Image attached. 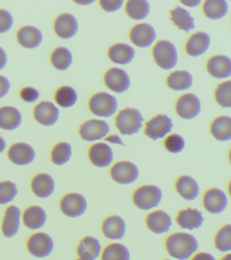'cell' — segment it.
<instances>
[{
	"instance_id": "6f0895ef",
	"label": "cell",
	"mask_w": 231,
	"mask_h": 260,
	"mask_svg": "<svg viewBox=\"0 0 231 260\" xmlns=\"http://www.w3.org/2000/svg\"><path fill=\"white\" fill-rule=\"evenodd\" d=\"M164 260H170V259H164Z\"/></svg>"
},
{
	"instance_id": "f907efd6",
	"label": "cell",
	"mask_w": 231,
	"mask_h": 260,
	"mask_svg": "<svg viewBox=\"0 0 231 260\" xmlns=\"http://www.w3.org/2000/svg\"><path fill=\"white\" fill-rule=\"evenodd\" d=\"M7 63V56L5 51L0 47V70L5 68Z\"/></svg>"
},
{
	"instance_id": "b9f144b4",
	"label": "cell",
	"mask_w": 231,
	"mask_h": 260,
	"mask_svg": "<svg viewBox=\"0 0 231 260\" xmlns=\"http://www.w3.org/2000/svg\"><path fill=\"white\" fill-rule=\"evenodd\" d=\"M19 193L15 183L7 180L0 182V205L13 202Z\"/></svg>"
},
{
	"instance_id": "4316f807",
	"label": "cell",
	"mask_w": 231,
	"mask_h": 260,
	"mask_svg": "<svg viewBox=\"0 0 231 260\" xmlns=\"http://www.w3.org/2000/svg\"><path fill=\"white\" fill-rule=\"evenodd\" d=\"M210 45V36L206 32H197L188 39L185 46L186 52L189 56H201L206 52Z\"/></svg>"
},
{
	"instance_id": "60d3db41",
	"label": "cell",
	"mask_w": 231,
	"mask_h": 260,
	"mask_svg": "<svg viewBox=\"0 0 231 260\" xmlns=\"http://www.w3.org/2000/svg\"><path fill=\"white\" fill-rule=\"evenodd\" d=\"M214 245L216 249L222 252L230 251L231 250V225L227 224L219 230L215 237Z\"/></svg>"
},
{
	"instance_id": "1f68e13d",
	"label": "cell",
	"mask_w": 231,
	"mask_h": 260,
	"mask_svg": "<svg viewBox=\"0 0 231 260\" xmlns=\"http://www.w3.org/2000/svg\"><path fill=\"white\" fill-rule=\"evenodd\" d=\"M210 132L219 141H228L231 139V119L227 116L216 118L211 123Z\"/></svg>"
},
{
	"instance_id": "7a4b0ae2",
	"label": "cell",
	"mask_w": 231,
	"mask_h": 260,
	"mask_svg": "<svg viewBox=\"0 0 231 260\" xmlns=\"http://www.w3.org/2000/svg\"><path fill=\"white\" fill-rule=\"evenodd\" d=\"M144 118L139 111L131 108L121 110L115 118V125L122 135L131 136L139 133Z\"/></svg>"
},
{
	"instance_id": "d6986e66",
	"label": "cell",
	"mask_w": 231,
	"mask_h": 260,
	"mask_svg": "<svg viewBox=\"0 0 231 260\" xmlns=\"http://www.w3.org/2000/svg\"><path fill=\"white\" fill-rule=\"evenodd\" d=\"M34 118L38 123L44 126L54 125L59 118V111L53 103L41 102L35 107Z\"/></svg>"
},
{
	"instance_id": "e0dca14e",
	"label": "cell",
	"mask_w": 231,
	"mask_h": 260,
	"mask_svg": "<svg viewBox=\"0 0 231 260\" xmlns=\"http://www.w3.org/2000/svg\"><path fill=\"white\" fill-rule=\"evenodd\" d=\"M129 38L133 44L140 48L151 46L156 39V32L153 26L147 23L137 24L131 28Z\"/></svg>"
},
{
	"instance_id": "8992f818",
	"label": "cell",
	"mask_w": 231,
	"mask_h": 260,
	"mask_svg": "<svg viewBox=\"0 0 231 260\" xmlns=\"http://www.w3.org/2000/svg\"><path fill=\"white\" fill-rule=\"evenodd\" d=\"M27 249L34 257L44 258L51 255L54 249L53 239L47 233H36L29 238Z\"/></svg>"
},
{
	"instance_id": "681fc988",
	"label": "cell",
	"mask_w": 231,
	"mask_h": 260,
	"mask_svg": "<svg viewBox=\"0 0 231 260\" xmlns=\"http://www.w3.org/2000/svg\"><path fill=\"white\" fill-rule=\"evenodd\" d=\"M191 260H216L212 254L206 252H200L192 257Z\"/></svg>"
},
{
	"instance_id": "44dd1931",
	"label": "cell",
	"mask_w": 231,
	"mask_h": 260,
	"mask_svg": "<svg viewBox=\"0 0 231 260\" xmlns=\"http://www.w3.org/2000/svg\"><path fill=\"white\" fill-rule=\"evenodd\" d=\"M78 22L70 14H62L56 18L54 29L60 38L70 39L76 36L78 30Z\"/></svg>"
},
{
	"instance_id": "9c48e42d",
	"label": "cell",
	"mask_w": 231,
	"mask_h": 260,
	"mask_svg": "<svg viewBox=\"0 0 231 260\" xmlns=\"http://www.w3.org/2000/svg\"><path fill=\"white\" fill-rule=\"evenodd\" d=\"M110 127L106 121L103 120L91 119L83 123L79 133L83 140L94 142L107 136Z\"/></svg>"
},
{
	"instance_id": "f5cc1de1",
	"label": "cell",
	"mask_w": 231,
	"mask_h": 260,
	"mask_svg": "<svg viewBox=\"0 0 231 260\" xmlns=\"http://www.w3.org/2000/svg\"><path fill=\"white\" fill-rule=\"evenodd\" d=\"M180 2L189 7H196L201 4V0H184V1H180Z\"/></svg>"
},
{
	"instance_id": "f6af8a7d",
	"label": "cell",
	"mask_w": 231,
	"mask_h": 260,
	"mask_svg": "<svg viewBox=\"0 0 231 260\" xmlns=\"http://www.w3.org/2000/svg\"><path fill=\"white\" fill-rule=\"evenodd\" d=\"M13 24V18L10 12L0 10V34L9 31Z\"/></svg>"
},
{
	"instance_id": "30bf717a",
	"label": "cell",
	"mask_w": 231,
	"mask_h": 260,
	"mask_svg": "<svg viewBox=\"0 0 231 260\" xmlns=\"http://www.w3.org/2000/svg\"><path fill=\"white\" fill-rule=\"evenodd\" d=\"M173 127L172 119L166 115H157L145 124V134L152 140L165 137Z\"/></svg>"
},
{
	"instance_id": "7402d4cb",
	"label": "cell",
	"mask_w": 231,
	"mask_h": 260,
	"mask_svg": "<svg viewBox=\"0 0 231 260\" xmlns=\"http://www.w3.org/2000/svg\"><path fill=\"white\" fill-rule=\"evenodd\" d=\"M148 229L153 233L161 235L168 233L172 225L171 217L165 211L157 210L149 213L146 218Z\"/></svg>"
},
{
	"instance_id": "11a10c76",
	"label": "cell",
	"mask_w": 231,
	"mask_h": 260,
	"mask_svg": "<svg viewBox=\"0 0 231 260\" xmlns=\"http://www.w3.org/2000/svg\"><path fill=\"white\" fill-rule=\"evenodd\" d=\"M221 260H231L230 254H227V255H225L224 257H223Z\"/></svg>"
},
{
	"instance_id": "ba28073f",
	"label": "cell",
	"mask_w": 231,
	"mask_h": 260,
	"mask_svg": "<svg viewBox=\"0 0 231 260\" xmlns=\"http://www.w3.org/2000/svg\"><path fill=\"white\" fill-rule=\"evenodd\" d=\"M139 170L133 162L119 161L115 164L110 170L113 180L120 184H130L137 180Z\"/></svg>"
},
{
	"instance_id": "2e32d148",
	"label": "cell",
	"mask_w": 231,
	"mask_h": 260,
	"mask_svg": "<svg viewBox=\"0 0 231 260\" xmlns=\"http://www.w3.org/2000/svg\"><path fill=\"white\" fill-rule=\"evenodd\" d=\"M55 188L56 183L54 178L46 173H40L32 179L31 190L38 198H49L53 194Z\"/></svg>"
},
{
	"instance_id": "9a60e30c",
	"label": "cell",
	"mask_w": 231,
	"mask_h": 260,
	"mask_svg": "<svg viewBox=\"0 0 231 260\" xmlns=\"http://www.w3.org/2000/svg\"><path fill=\"white\" fill-rule=\"evenodd\" d=\"M105 84L111 90L117 93H123L129 89L130 79L124 70L118 68L109 69L105 74Z\"/></svg>"
},
{
	"instance_id": "74e56055",
	"label": "cell",
	"mask_w": 231,
	"mask_h": 260,
	"mask_svg": "<svg viewBox=\"0 0 231 260\" xmlns=\"http://www.w3.org/2000/svg\"><path fill=\"white\" fill-rule=\"evenodd\" d=\"M72 156V146L67 142H60L52 150L51 160L56 166H62L70 161Z\"/></svg>"
},
{
	"instance_id": "9f6ffc18",
	"label": "cell",
	"mask_w": 231,
	"mask_h": 260,
	"mask_svg": "<svg viewBox=\"0 0 231 260\" xmlns=\"http://www.w3.org/2000/svg\"><path fill=\"white\" fill-rule=\"evenodd\" d=\"M76 260H81V259H79V258H78V259H76Z\"/></svg>"
},
{
	"instance_id": "f35d334b",
	"label": "cell",
	"mask_w": 231,
	"mask_h": 260,
	"mask_svg": "<svg viewBox=\"0 0 231 260\" xmlns=\"http://www.w3.org/2000/svg\"><path fill=\"white\" fill-rule=\"evenodd\" d=\"M72 53L64 47L56 48L52 53V64L58 70L64 71L68 69L72 64Z\"/></svg>"
},
{
	"instance_id": "8fae6325",
	"label": "cell",
	"mask_w": 231,
	"mask_h": 260,
	"mask_svg": "<svg viewBox=\"0 0 231 260\" xmlns=\"http://www.w3.org/2000/svg\"><path fill=\"white\" fill-rule=\"evenodd\" d=\"M8 157L13 164L17 166H25L34 161L36 152L29 144L18 142L9 148L8 150Z\"/></svg>"
},
{
	"instance_id": "7dc6e473",
	"label": "cell",
	"mask_w": 231,
	"mask_h": 260,
	"mask_svg": "<svg viewBox=\"0 0 231 260\" xmlns=\"http://www.w3.org/2000/svg\"><path fill=\"white\" fill-rule=\"evenodd\" d=\"M20 95L24 101L27 102V103H33V102L37 101L40 96V93L37 89L28 87L22 89Z\"/></svg>"
},
{
	"instance_id": "c3c4849f",
	"label": "cell",
	"mask_w": 231,
	"mask_h": 260,
	"mask_svg": "<svg viewBox=\"0 0 231 260\" xmlns=\"http://www.w3.org/2000/svg\"><path fill=\"white\" fill-rule=\"evenodd\" d=\"M10 87H11V84L8 79L0 75V99L7 94Z\"/></svg>"
},
{
	"instance_id": "5b68a950",
	"label": "cell",
	"mask_w": 231,
	"mask_h": 260,
	"mask_svg": "<svg viewBox=\"0 0 231 260\" xmlns=\"http://www.w3.org/2000/svg\"><path fill=\"white\" fill-rule=\"evenodd\" d=\"M117 107V99L107 92L97 93L89 101L91 112L99 117H111L114 115Z\"/></svg>"
},
{
	"instance_id": "8d00e7d4",
	"label": "cell",
	"mask_w": 231,
	"mask_h": 260,
	"mask_svg": "<svg viewBox=\"0 0 231 260\" xmlns=\"http://www.w3.org/2000/svg\"><path fill=\"white\" fill-rule=\"evenodd\" d=\"M101 260H130V253L123 244L112 243L103 250Z\"/></svg>"
},
{
	"instance_id": "ac0fdd59",
	"label": "cell",
	"mask_w": 231,
	"mask_h": 260,
	"mask_svg": "<svg viewBox=\"0 0 231 260\" xmlns=\"http://www.w3.org/2000/svg\"><path fill=\"white\" fill-rule=\"evenodd\" d=\"M47 218L45 209L38 205L28 207L22 215L24 225L32 231L42 229L46 225Z\"/></svg>"
},
{
	"instance_id": "7bdbcfd3",
	"label": "cell",
	"mask_w": 231,
	"mask_h": 260,
	"mask_svg": "<svg viewBox=\"0 0 231 260\" xmlns=\"http://www.w3.org/2000/svg\"><path fill=\"white\" fill-rule=\"evenodd\" d=\"M215 99L218 105L223 108L231 107V82L225 81L220 83L215 90Z\"/></svg>"
},
{
	"instance_id": "d6a6232c",
	"label": "cell",
	"mask_w": 231,
	"mask_h": 260,
	"mask_svg": "<svg viewBox=\"0 0 231 260\" xmlns=\"http://www.w3.org/2000/svg\"><path fill=\"white\" fill-rule=\"evenodd\" d=\"M166 83L173 90H185L192 86V77L188 71H176L169 75Z\"/></svg>"
},
{
	"instance_id": "484cf974",
	"label": "cell",
	"mask_w": 231,
	"mask_h": 260,
	"mask_svg": "<svg viewBox=\"0 0 231 260\" xmlns=\"http://www.w3.org/2000/svg\"><path fill=\"white\" fill-rule=\"evenodd\" d=\"M176 221L182 229L192 231L202 226L204 217L197 209L187 208L178 212Z\"/></svg>"
},
{
	"instance_id": "ffe728a7",
	"label": "cell",
	"mask_w": 231,
	"mask_h": 260,
	"mask_svg": "<svg viewBox=\"0 0 231 260\" xmlns=\"http://www.w3.org/2000/svg\"><path fill=\"white\" fill-rule=\"evenodd\" d=\"M88 156L94 166L100 168L110 166L113 160V152L109 145L105 143H96L91 146Z\"/></svg>"
},
{
	"instance_id": "4fadbf2b",
	"label": "cell",
	"mask_w": 231,
	"mask_h": 260,
	"mask_svg": "<svg viewBox=\"0 0 231 260\" xmlns=\"http://www.w3.org/2000/svg\"><path fill=\"white\" fill-rule=\"evenodd\" d=\"M176 111L183 119H193L200 113V101L192 93H185L178 99L176 104Z\"/></svg>"
},
{
	"instance_id": "5bb4252c",
	"label": "cell",
	"mask_w": 231,
	"mask_h": 260,
	"mask_svg": "<svg viewBox=\"0 0 231 260\" xmlns=\"http://www.w3.org/2000/svg\"><path fill=\"white\" fill-rule=\"evenodd\" d=\"M203 204L209 212L219 214L228 206V198L220 189L211 188L205 193L203 197Z\"/></svg>"
},
{
	"instance_id": "f1b7e54d",
	"label": "cell",
	"mask_w": 231,
	"mask_h": 260,
	"mask_svg": "<svg viewBox=\"0 0 231 260\" xmlns=\"http://www.w3.org/2000/svg\"><path fill=\"white\" fill-rule=\"evenodd\" d=\"M176 190L186 201H193L200 194V186L192 177L182 176L176 182Z\"/></svg>"
},
{
	"instance_id": "cb8c5ba5",
	"label": "cell",
	"mask_w": 231,
	"mask_h": 260,
	"mask_svg": "<svg viewBox=\"0 0 231 260\" xmlns=\"http://www.w3.org/2000/svg\"><path fill=\"white\" fill-rule=\"evenodd\" d=\"M103 235L107 239L121 240L124 237L126 224L124 219L118 215H112L105 219L102 225Z\"/></svg>"
},
{
	"instance_id": "d590c367",
	"label": "cell",
	"mask_w": 231,
	"mask_h": 260,
	"mask_svg": "<svg viewBox=\"0 0 231 260\" xmlns=\"http://www.w3.org/2000/svg\"><path fill=\"white\" fill-rule=\"evenodd\" d=\"M125 9L129 17L142 20L149 15L151 8L149 2L145 0H129L125 4Z\"/></svg>"
},
{
	"instance_id": "816d5d0a",
	"label": "cell",
	"mask_w": 231,
	"mask_h": 260,
	"mask_svg": "<svg viewBox=\"0 0 231 260\" xmlns=\"http://www.w3.org/2000/svg\"><path fill=\"white\" fill-rule=\"evenodd\" d=\"M105 140H106V141L111 142V143L118 144H121V145L124 146V144H123V142L121 141L120 138H119V136H117V135H111L109 136V137H107Z\"/></svg>"
},
{
	"instance_id": "83f0119b",
	"label": "cell",
	"mask_w": 231,
	"mask_h": 260,
	"mask_svg": "<svg viewBox=\"0 0 231 260\" xmlns=\"http://www.w3.org/2000/svg\"><path fill=\"white\" fill-rule=\"evenodd\" d=\"M43 37L38 28L31 26H23L17 32V40L24 48L33 49L41 44Z\"/></svg>"
},
{
	"instance_id": "603a6c76",
	"label": "cell",
	"mask_w": 231,
	"mask_h": 260,
	"mask_svg": "<svg viewBox=\"0 0 231 260\" xmlns=\"http://www.w3.org/2000/svg\"><path fill=\"white\" fill-rule=\"evenodd\" d=\"M207 70L215 78L224 79L231 75V61L230 58L223 55H216L209 59L207 63Z\"/></svg>"
},
{
	"instance_id": "7c38bea8",
	"label": "cell",
	"mask_w": 231,
	"mask_h": 260,
	"mask_svg": "<svg viewBox=\"0 0 231 260\" xmlns=\"http://www.w3.org/2000/svg\"><path fill=\"white\" fill-rule=\"evenodd\" d=\"M22 213L19 207L11 205L5 210L2 222V232L6 238L15 237L19 233Z\"/></svg>"
},
{
	"instance_id": "4dcf8cb0",
	"label": "cell",
	"mask_w": 231,
	"mask_h": 260,
	"mask_svg": "<svg viewBox=\"0 0 231 260\" xmlns=\"http://www.w3.org/2000/svg\"><path fill=\"white\" fill-rule=\"evenodd\" d=\"M135 51L133 48L125 44H116L109 49L108 56L116 64H126L133 60Z\"/></svg>"
},
{
	"instance_id": "52a82bcc",
	"label": "cell",
	"mask_w": 231,
	"mask_h": 260,
	"mask_svg": "<svg viewBox=\"0 0 231 260\" xmlns=\"http://www.w3.org/2000/svg\"><path fill=\"white\" fill-rule=\"evenodd\" d=\"M60 209L65 216L76 218L82 216L86 212L88 209V203L82 194L70 193L60 200Z\"/></svg>"
},
{
	"instance_id": "3957f363",
	"label": "cell",
	"mask_w": 231,
	"mask_h": 260,
	"mask_svg": "<svg viewBox=\"0 0 231 260\" xmlns=\"http://www.w3.org/2000/svg\"><path fill=\"white\" fill-rule=\"evenodd\" d=\"M162 197V191L159 187L145 185L135 190L133 200L138 208L147 211L157 207L161 202Z\"/></svg>"
},
{
	"instance_id": "277c9868",
	"label": "cell",
	"mask_w": 231,
	"mask_h": 260,
	"mask_svg": "<svg viewBox=\"0 0 231 260\" xmlns=\"http://www.w3.org/2000/svg\"><path fill=\"white\" fill-rule=\"evenodd\" d=\"M153 56L158 66L165 70L174 68L178 62L177 50L169 41L158 42L153 49Z\"/></svg>"
},
{
	"instance_id": "ab89813d",
	"label": "cell",
	"mask_w": 231,
	"mask_h": 260,
	"mask_svg": "<svg viewBox=\"0 0 231 260\" xmlns=\"http://www.w3.org/2000/svg\"><path fill=\"white\" fill-rule=\"evenodd\" d=\"M55 101L60 107L70 108L76 103L78 95L76 90L72 87H60L55 93Z\"/></svg>"
},
{
	"instance_id": "db71d44e",
	"label": "cell",
	"mask_w": 231,
	"mask_h": 260,
	"mask_svg": "<svg viewBox=\"0 0 231 260\" xmlns=\"http://www.w3.org/2000/svg\"><path fill=\"white\" fill-rule=\"evenodd\" d=\"M7 148V142L3 137L0 136V154L3 153Z\"/></svg>"
},
{
	"instance_id": "6da1fadb",
	"label": "cell",
	"mask_w": 231,
	"mask_h": 260,
	"mask_svg": "<svg viewBox=\"0 0 231 260\" xmlns=\"http://www.w3.org/2000/svg\"><path fill=\"white\" fill-rule=\"evenodd\" d=\"M166 248L171 257L178 260H188L197 251L199 243L193 235L176 233L166 239Z\"/></svg>"
},
{
	"instance_id": "f546056e",
	"label": "cell",
	"mask_w": 231,
	"mask_h": 260,
	"mask_svg": "<svg viewBox=\"0 0 231 260\" xmlns=\"http://www.w3.org/2000/svg\"><path fill=\"white\" fill-rule=\"evenodd\" d=\"M22 116L15 108L5 107L0 108V128L5 130H15L21 125Z\"/></svg>"
},
{
	"instance_id": "d4e9b609",
	"label": "cell",
	"mask_w": 231,
	"mask_h": 260,
	"mask_svg": "<svg viewBox=\"0 0 231 260\" xmlns=\"http://www.w3.org/2000/svg\"><path fill=\"white\" fill-rule=\"evenodd\" d=\"M101 249L98 240L88 236L81 240L77 248V253L81 260H96L100 255Z\"/></svg>"
},
{
	"instance_id": "836d02e7",
	"label": "cell",
	"mask_w": 231,
	"mask_h": 260,
	"mask_svg": "<svg viewBox=\"0 0 231 260\" xmlns=\"http://www.w3.org/2000/svg\"><path fill=\"white\" fill-rule=\"evenodd\" d=\"M171 20L179 29L188 32L194 28V20L187 10L177 6L170 11Z\"/></svg>"
},
{
	"instance_id": "ee69618b",
	"label": "cell",
	"mask_w": 231,
	"mask_h": 260,
	"mask_svg": "<svg viewBox=\"0 0 231 260\" xmlns=\"http://www.w3.org/2000/svg\"><path fill=\"white\" fill-rule=\"evenodd\" d=\"M164 146L166 150L172 153H179L184 150L185 142L184 138L178 134H172L166 138Z\"/></svg>"
},
{
	"instance_id": "bcb514c9",
	"label": "cell",
	"mask_w": 231,
	"mask_h": 260,
	"mask_svg": "<svg viewBox=\"0 0 231 260\" xmlns=\"http://www.w3.org/2000/svg\"><path fill=\"white\" fill-rule=\"evenodd\" d=\"M101 7L105 11L111 12L120 9L123 4L122 0H101Z\"/></svg>"
},
{
	"instance_id": "e575fe53",
	"label": "cell",
	"mask_w": 231,
	"mask_h": 260,
	"mask_svg": "<svg viewBox=\"0 0 231 260\" xmlns=\"http://www.w3.org/2000/svg\"><path fill=\"white\" fill-rule=\"evenodd\" d=\"M228 6L223 0H207L203 6L205 15L211 19H220L228 12Z\"/></svg>"
}]
</instances>
